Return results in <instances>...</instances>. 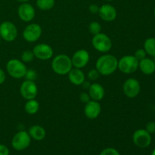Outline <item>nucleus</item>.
Here are the masks:
<instances>
[{
  "instance_id": "nucleus-11",
  "label": "nucleus",
  "mask_w": 155,
  "mask_h": 155,
  "mask_svg": "<svg viewBox=\"0 0 155 155\" xmlns=\"http://www.w3.org/2000/svg\"><path fill=\"white\" fill-rule=\"evenodd\" d=\"M133 140L135 145L140 148H145L151 143V136L145 130H138L133 133Z\"/></svg>"
},
{
  "instance_id": "nucleus-26",
  "label": "nucleus",
  "mask_w": 155,
  "mask_h": 155,
  "mask_svg": "<svg viewBox=\"0 0 155 155\" xmlns=\"http://www.w3.org/2000/svg\"><path fill=\"white\" fill-rule=\"evenodd\" d=\"M25 79L27 80H30V81H34L37 77V74L36 71L33 69H27V73L25 74Z\"/></svg>"
},
{
  "instance_id": "nucleus-27",
  "label": "nucleus",
  "mask_w": 155,
  "mask_h": 155,
  "mask_svg": "<svg viewBox=\"0 0 155 155\" xmlns=\"http://www.w3.org/2000/svg\"><path fill=\"white\" fill-rule=\"evenodd\" d=\"M99 155H120L119 151L114 148H107L103 150Z\"/></svg>"
},
{
  "instance_id": "nucleus-22",
  "label": "nucleus",
  "mask_w": 155,
  "mask_h": 155,
  "mask_svg": "<svg viewBox=\"0 0 155 155\" xmlns=\"http://www.w3.org/2000/svg\"><path fill=\"white\" fill-rule=\"evenodd\" d=\"M144 49L147 54L155 57V38H148L145 41Z\"/></svg>"
},
{
  "instance_id": "nucleus-35",
  "label": "nucleus",
  "mask_w": 155,
  "mask_h": 155,
  "mask_svg": "<svg viewBox=\"0 0 155 155\" xmlns=\"http://www.w3.org/2000/svg\"><path fill=\"white\" fill-rule=\"evenodd\" d=\"M90 85H91L90 83H89V82H87V81H86V80H85V81L83 82V83H82L81 86H83V89H89V86H90Z\"/></svg>"
},
{
  "instance_id": "nucleus-9",
  "label": "nucleus",
  "mask_w": 155,
  "mask_h": 155,
  "mask_svg": "<svg viewBox=\"0 0 155 155\" xmlns=\"http://www.w3.org/2000/svg\"><path fill=\"white\" fill-rule=\"evenodd\" d=\"M141 90L140 83L134 78H129L123 85V91L124 95L130 98H136Z\"/></svg>"
},
{
  "instance_id": "nucleus-32",
  "label": "nucleus",
  "mask_w": 155,
  "mask_h": 155,
  "mask_svg": "<svg viewBox=\"0 0 155 155\" xmlns=\"http://www.w3.org/2000/svg\"><path fill=\"white\" fill-rule=\"evenodd\" d=\"M0 155H9L8 148L2 144H0Z\"/></svg>"
},
{
  "instance_id": "nucleus-23",
  "label": "nucleus",
  "mask_w": 155,
  "mask_h": 155,
  "mask_svg": "<svg viewBox=\"0 0 155 155\" xmlns=\"http://www.w3.org/2000/svg\"><path fill=\"white\" fill-rule=\"evenodd\" d=\"M36 5L40 10H50L54 7V0H36Z\"/></svg>"
},
{
  "instance_id": "nucleus-17",
  "label": "nucleus",
  "mask_w": 155,
  "mask_h": 155,
  "mask_svg": "<svg viewBox=\"0 0 155 155\" xmlns=\"http://www.w3.org/2000/svg\"><path fill=\"white\" fill-rule=\"evenodd\" d=\"M89 95L90 98H92L94 101H101L104 96V89L101 85L99 83H92L90 85L89 88Z\"/></svg>"
},
{
  "instance_id": "nucleus-36",
  "label": "nucleus",
  "mask_w": 155,
  "mask_h": 155,
  "mask_svg": "<svg viewBox=\"0 0 155 155\" xmlns=\"http://www.w3.org/2000/svg\"><path fill=\"white\" fill-rule=\"evenodd\" d=\"M17 1L20 2H21V3H24V2H27L29 0H17Z\"/></svg>"
},
{
  "instance_id": "nucleus-7",
  "label": "nucleus",
  "mask_w": 155,
  "mask_h": 155,
  "mask_svg": "<svg viewBox=\"0 0 155 155\" xmlns=\"http://www.w3.org/2000/svg\"><path fill=\"white\" fill-rule=\"evenodd\" d=\"M18 36L17 27L11 21H4L0 24V37L6 42H12Z\"/></svg>"
},
{
  "instance_id": "nucleus-39",
  "label": "nucleus",
  "mask_w": 155,
  "mask_h": 155,
  "mask_svg": "<svg viewBox=\"0 0 155 155\" xmlns=\"http://www.w3.org/2000/svg\"><path fill=\"white\" fill-rule=\"evenodd\" d=\"M106 1H113V0H106Z\"/></svg>"
},
{
  "instance_id": "nucleus-21",
  "label": "nucleus",
  "mask_w": 155,
  "mask_h": 155,
  "mask_svg": "<svg viewBox=\"0 0 155 155\" xmlns=\"http://www.w3.org/2000/svg\"><path fill=\"white\" fill-rule=\"evenodd\" d=\"M39 109V104L35 98L27 100L24 105V110L28 114L33 115L38 112Z\"/></svg>"
},
{
  "instance_id": "nucleus-1",
  "label": "nucleus",
  "mask_w": 155,
  "mask_h": 155,
  "mask_svg": "<svg viewBox=\"0 0 155 155\" xmlns=\"http://www.w3.org/2000/svg\"><path fill=\"white\" fill-rule=\"evenodd\" d=\"M118 59L113 54H103L100 56L95 63V69L101 75L109 76L117 69Z\"/></svg>"
},
{
  "instance_id": "nucleus-12",
  "label": "nucleus",
  "mask_w": 155,
  "mask_h": 155,
  "mask_svg": "<svg viewBox=\"0 0 155 155\" xmlns=\"http://www.w3.org/2000/svg\"><path fill=\"white\" fill-rule=\"evenodd\" d=\"M34 56L36 58L42 61H46L51 58L54 54L53 48L49 45L40 43L36 45L33 50Z\"/></svg>"
},
{
  "instance_id": "nucleus-16",
  "label": "nucleus",
  "mask_w": 155,
  "mask_h": 155,
  "mask_svg": "<svg viewBox=\"0 0 155 155\" xmlns=\"http://www.w3.org/2000/svg\"><path fill=\"white\" fill-rule=\"evenodd\" d=\"M98 14L103 21H107V22L114 21L117 16L116 8L113 5L108 4H104L99 7Z\"/></svg>"
},
{
  "instance_id": "nucleus-28",
  "label": "nucleus",
  "mask_w": 155,
  "mask_h": 155,
  "mask_svg": "<svg viewBox=\"0 0 155 155\" xmlns=\"http://www.w3.org/2000/svg\"><path fill=\"white\" fill-rule=\"evenodd\" d=\"M100 75H101V74H99V72H98L96 69H92L89 73H88L87 77L89 80L94 81V80H98V79L99 78Z\"/></svg>"
},
{
  "instance_id": "nucleus-13",
  "label": "nucleus",
  "mask_w": 155,
  "mask_h": 155,
  "mask_svg": "<svg viewBox=\"0 0 155 155\" xmlns=\"http://www.w3.org/2000/svg\"><path fill=\"white\" fill-rule=\"evenodd\" d=\"M89 59H90L89 53L85 49H80L73 54L71 61H72L73 67L81 69L88 64Z\"/></svg>"
},
{
  "instance_id": "nucleus-34",
  "label": "nucleus",
  "mask_w": 155,
  "mask_h": 155,
  "mask_svg": "<svg viewBox=\"0 0 155 155\" xmlns=\"http://www.w3.org/2000/svg\"><path fill=\"white\" fill-rule=\"evenodd\" d=\"M5 79H6V76H5V71H3L2 69L0 68V85L4 83V82L5 81Z\"/></svg>"
},
{
  "instance_id": "nucleus-20",
  "label": "nucleus",
  "mask_w": 155,
  "mask_h": 155,
  "mask_svg": "<svg viewBox=\"0 0 155 155\" xmlns=\"http://www.w3.org/2000/svg\"><path fill=\"white\" fill-rule=\"evenodd\" d=\"M28 133L31 139L36 141H42L46 136L45 130L39 125H33L29 128Z\"/></svg>"
},
{
  "instance_id": "nucleus-29",
  "label": "nucleus",
  "mask_w": 155,
  "mask_h": 155,
  "mask_svg": "<svg viewBox=\"0 0 155 155\" xmlns=\"http://www.w3.org/2000/svg\"><path fill=\"white\" fill-rule=\"evenodd\" d=\"M146 51H145V49H142V48H139V49H138L137 51H136V52H135V58H136V59H137L138 61H141L142 60V59H144L145 58H146Z\"/></svg>"
},
{
  "instance_id": "nucleus-3",
  "label": "nucleus",
  "mask_w": 155,
  "mask_h": 155,
  "mask_svg": "<svg viewBox=\"0 0 155 155\" xmlns=\"http://www.w3.org/2000/svg\"><path fill=\"white\" fill-rule=\"evenodd\" d=\"M6 70L9 75L15 79H21L25 77L27 68L22 61L11 59L7 62Z\"/></svg>"
},
{
  "instance_id": "nucleus-41",
  "label": "nucleus",
  "mask_w": 155,
  "mask_h": 155,
  "mask_svg": "<svg viewBox=\"0 0 155 155\" xmlns=\"http://www.w3.org/2000/svg\"><path fill=\"white\" fill-rule=\"evenodd\" d=\"M154 63H155V57H154Z\"/></svg>"
},
{
  "instance_id": "nucleus-37",
  "label": "nucleus",
  "mask_w": 155,
  "mask_h": 155,
  "mask_svg": "<svg viewBox=\"0 0 155 155\" xmlns=\"http://www.w3.org/2000/svg\"><path fill=\"white\" fill-rule=\"evenodd\" d=\"M151 155H155V148L152 151V152H151Z\"/></svg>"
},
{
  "instance_id": "nucleus-38",
  "label": "nucleus",
  "mask_w": 155,
  "mask_h": 155,
  "mask_svg": "<svg viewBox=\"0 0 155 155\" xmlns=\"http://www.w3.org/2000/svg\"><path fill=\"white\" fill-rule=\"evenodd\" d=\"M154 15H155V8H154Z\"/></svg>"
},
{
  "instance_id": "nucleus-15",
  "label": "nucleus",
  "mask_w": 155,
  "mask_h": 155,
  "mask_svg": "<svg viewBox=\"0 0 155 155\" xmlns=\"http://www.w3.org/2000/svg\"><path fill=\"white\" fill-rule=\"evenodd\" d=\"M101 111V106L97 101L90 100L87 102L84 107V114L89 120H95L100 115Z\"/></svg>"
},
{
  "instance_id": "nucleus-31",
  "label": "nucleus",
  "mask_w": 155,
  "mask_h": 155,
  "mask_svg": "<svg viewBox=\"0 0 155 155\" xmlns=\"http://www.w3.org/2000/svg\"><path fill=\"white\" fill-rule=\"evenodd\" d=\"M80 99L81 102L86 104V103L90 101V96H89V93H87V92H82L80 95Z\"/></svg>"
},
{
  "instance_id": "nucleus-19",
  "label": "nucleus",
  "mask_w": 155,
  "mask_h": 155,
  "mask_svg": "<svg viewBox=\"0 0 155 155\" xmlns=\"http://www.w3.org/2000/svg\"><path fill=\"white\" fill-rule=\"evenodd\" d=\"M139 68L143 74H146V75H150V74L154 73L155 63L152 59L145 58L142 60L139 61Z\"/></svg>"
},
{
  "instance_id": "nucleus-8",
  "label": "nucleus",
  "mask_w": 155,
  "mask_h": 155,
  "mask_svg": "<svg viewBox=\"0 0 155 155\" xmlns=\"http://www.w3.org/2000/svg\"><path fill=\"white\" fill-rule=\"evenodd\" d=\"M42 30L40 25L37 24H30L25 27L23 32V37L27 42H34L40 38Z\"/></svg>"
},
{
  "instance_id": "nucleus-4",
  "label": "nucleus",
  "mask_w": 155,
  "mask_h": 155,
  "mask_svg": "<svg viewBox=\"0 0 155 155\" xmlns=\"http://www.w3.org/2000/svg\"><path fill=\"white\" fill-rule=\"evenodd\" d=\"M92 46L95 50L101 53L108 52L112 48V41L105 33H100L94 35L92 39Z\"/></svg>"
},
{
  "instance_id": "nucleus-24",
  "label": "nucleus",
  "mask_w": 155,
  "mask_h": 155,
  "mask_svg": "<svg viewBox=\"0 0 155 155\" xmlns=\"http://www.w3.org/2000/svg\"><path fill=\"white\" fill-rule=\"evenodd\" d=\"M89 30L92 35L101 33V25L97 21H92L89 26Z\"/></svg>"
},
{
  "instance_id": "nucleus-14",
  "label": "nucleus",
  "mask_w": 155,
  "mask_h": 155,
  "mask_svg": "<svg viewBox=\"0 0 155 155\" xmlns=\"http://www.w3.org/2000/svg\"><path fill=\"white\" fill-rule=\"evenodd\" d=\"M18 16L21 21L24 22H30L34 18L36 12L35 9L32 5L27 2L22 3L19 6L18 10Z\"/></svg>"
},
{
  "instance_id": "nucleus-30",
  "label": "nucleus",
  "mask_w": 155,
  "mask_h": 155,
  "mask_svg": "<svg viewBox=\"0 0 155 155\" xmlns=\"http://www.w3.org/2000/svg\"><path fill=\"white\" fill-rule=\"evenodd\" d=\"M145 130L150 134L155 133V122L154 121H150L146 124L145 127Z\"/></svg>"
},
{
  "instance_id": "nucleus-6",
  "label": "nucleus",
  "mask_w": 155,
  "mask_h": 155,
  "mask_svg": "<svg viewBox=\"0 0 155 155\" xmlns=\"http://www.w3.org/2000/svg\"><path fill=\"white\" fill-rule=\"evenodd\" d=\"M31 137L28 132L20 131L13 136L12 140V145L16 151H24L27 149L30 145Z\"/></svg>"
},
{
  "instance_id": "nucleus-18",
  "label": "nucleus",
  "mask_w": 155,
  "mask_h": 155,
  "mask_svg": "<svg viewBox=\"0 0 155 155\" xmlns=\"http://www.w3.org/2000/svg\"><path fill=\"white\" fill-rule=\"evenodd\" d=\"M68 74L70 82L75 86H81L86 80L84 73L79 68H72Z\"/></svg>"
},
{
  "instance_id": "nucleus-33",
  "label": "nucleus",
  "mask_w": 155,
  "mask_h": 155,
  "mask_svg": "<svg viewBox=\"0 0 155 155\" xmlns=\"http://www.w3.org/2000/svg\"><path fill=\"white\" fill-rule=\"evenodd\" d=\"M89 10L91 13L92 14H98V11H99V6H98L97 5H91L89 8Z\"/></svg>"
},
{
  "instance_id": "nucleus-40",
  "label": "nucleus",
  "mask_w": 155,
  "mask_h": 155,
  "mask_svg": "<svg viewBox=\"0 0 155 155\" xmlns=\"http://www.w3.org/2000/svg\"><path fill=\"white\" fill-rule=\"evenodd\" d=\"M0 43H1V37H0Z\"/></svg>"
},
{
  "instance_id": "nucleus-25",
  "label": "nucleus",
  "mask_w": 155,
  "mask_h": 155,
  "mask_svg": "<svg viewBox=\"0 0 155 155\" xmlns=\"http://www.w3.org/2000/svg\"><path fill=\"white\" fill-rule=\"evenodd\" d=\"M34 54H33V51H30V50H26L24 52L21 54V61L24 63H29L31 62L34 58Z\"/></svg>"
},
{
  "instance_id": "nucleus-5",
  "label": "nucleus",
  "mask_w": 155,
  "mask_h": 155,
  "mask_svg": "<svg viewBox=\"0 0 155 155\" xmlns=\"http://www.w3.org/2000/svg\"><path fill=\"white\" fill-rule=\"evenodd\" d=\"M139 62L134 55H125L118 60L117 68L124 74H133L139 68Z\"/></svg>"
},
{
  "instance_id": "nucleus-10",
  "label": "nucleus",
  "mask_w": 155,
  "mask_h": 155,
  "mask_svg": "<svg viewBox=\"0 0 155 155\" xmlns=\"http://www.w3.org/2000/svg\"><path fill=\"white\" fill-rule=\"evenodd\" d=\"M20 93L26 100L33 99L38 93V88L34 81L27 80L24 81L20 87Z\"/></svg>"
},
{
  "instance_id": "nucleus-2",
  "label": "nucleus",
  "mask_w": 155,
  "mask_h": 155,
  "mask_svg": "<svg viewBox=\"0 0 155 155\" xmlns=\"http://www.w3.org/2000/svg\"><path fill=\"white\" fill-rule=\"evenodd\" d=\"M51 68L58 75H66L73 68L71 58L66 54H58L53 58Z\"/></svg>"
}]
</instances>
